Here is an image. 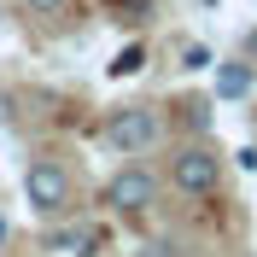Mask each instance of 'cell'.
I'll return each instance as SVG.
<instances>
[{"label":"cell","mask_w":257,"mask_h":257,"mask_svg":"<svg viewBox=\"0 0 257 257\" xmlns=\"http://www.w3.org/2000/svg\"><path fill=\"white\" fill-rule=\"evenodd\" d=\"M181 59H187V70H205V64H210V53L199 47V41H187V47H181Z\"/></svg>","instance_id":"30bf717a"},{"label":"cell","mask_w":257,"mask_h":257,"mask_svg":"<svg viewBox=\"0 0 257 257\" xmlns=\"http://www.w3.org/2000/svg\"><path fill=\"white\" fill-rule=\"evenodd\" d=\"M24 205L35 222H64L76 210V181L59 158H30L24 164Z\"/></svg>","instance_id":"6da1fadb"},{"label":"cell","mask_w":257,"mask_h":257,"mask_svg":"<svg viewBox=\"0 0 257 257\" xmlns=\"http://www.w3.org/2000/svg\"><path fill=\"white\" fill-rule=\"evenodd\" d=\"M170 187L176 193H187V199H210V193L222 187V158L210 152L205 141H181L176 152H170Z\"/></svg>","instance_id":"277c9868"},{"label":"cell","mask_w":257,"mask_h":257,"mask_svg":"<svg viewBox=\"0 0 257 257\" xmlns=\"http://www.w3.org/2000/svg\"><path fill=\"white\" fill-rule=\"evenodd\" d=\"M6 240H12V222H6V216H0V245H6Z\"/></svg>","instance_id":"4fadbf2b"},{"label":"cell","mask_w":257,"mask_h":257,"mask_svg":"<svg viewBox=\"0 0 257 257\" xmlns=\"http://www.w3.org/2000/svg\"><path fill=\"white\" fill-rule=\"evenodd\" d=\"M158 135H164L158 105H117V111H105V128H99V141L111 146L117 158H141V152H152Z\"/></svg>","instance_id":"7a4b0ae2"},{"label":"cell","mask_w":257,"mask_h":257,"mask_svg":"<svg viewBox=\"0 0 257 257\" xmlns=\"http://www.w3.org/2000/svg\"><path fill=\"white\" fill-rule=\"evenodd\" d=\"M24 6H30L35 18H53V12H64V6H70V0H24Z\"/></svg>","instance_id":"8fae6325"},{"label":"cell","mask_w":257,"mask_h":257,"mask_svg":"<svg viewBox=\"0 0 257 257\" xmlns=\"http://www.w3.org/2000/svg\"><path fill=\"white\" fill-rule=\"evenodd\" d=\"M257 82V64L251 59H222L216 64V99H245Z\"/></svg>","instance_id":"8992f818"},{"label":"cell","mask_w":257,"mask_h":257,"mask_svg":"<svg viewBox=\"0 0 257 257\" xmlns=\"http://www.w3.org/2000/svg\"><path fill=\"white\" fill-rule=\"evenodd\" d=\"M99 245H105V234H99V228H88V222L53 228V234H47V251H64V257H94Z\"/></svg>","instance_id":"5b68a950"},{"label":"cell","mask_w":257,"mask_h":257,"mask_svg":"<svg viewBox=\"0 0 257 257\" xmlns=\"http://www.w3.org/2000/svg\"><path fill=\"white\" fill-rule=\"evenodd\" d=\"M158 193H164V181L152 176L141 158H123V164L111 170V181H105V193H99V199H105L117 216H128V222H135V216H146V210L158 205Z\"/></svg>","instance_id":"3957f363"},{"label":"cell","mask_w":257,"mask_h":257,"mask_svg":"<svg viewBox=\"0 0 257 257\" xmlns=\"http://www.w3.org/2000/svg\"><path fill=\"white\" fill-rule=\"evenodd\" d=\"M141 64H146V47H141V41H135V47H123V53H117V59H111V76H135Z\"/></svg>","instance_id":"52a82bcc"},{"label":"cell","mask_w":257,"mask_h":257,"mask_svg":"<svg viewBox=\"0 0 257 257\" xmlns=\"http://www.w3.org/2000/svg\"><path fill=\"white\" fill-rule=\"evenodd\" d=\"M12 123H18V94L0 88V128H12Z\"/></svg>","instance_id":"ba28073f"},{"label":"cell","mask_w":257,"mask_h":257,"mask_svg":"<svg viewBox=\"0 0 257 257\" xmlns=\"http://www.w3.org/2000/svg\"><path fill=\"white\" fill-rule=\"evenodd\" d=\"M245 59H251V64H257V30H251V35H245Z\"/></svg>","instance_id":"7c38bea8"},{"label":"cell","mask_w":257,"mask_h":257,"mask_svg":"<svg viewBox=\"0 0 257 257\" xmlns=\"http://www.w3.org/2000/svg\"><path fill=\"white\" fill-rule=\"evenodd\" d=\"M181 111H187V128H205V123H210L205 99H181Z\"/></svg>","instance_id":"9c48e42d"}]
</instances>
